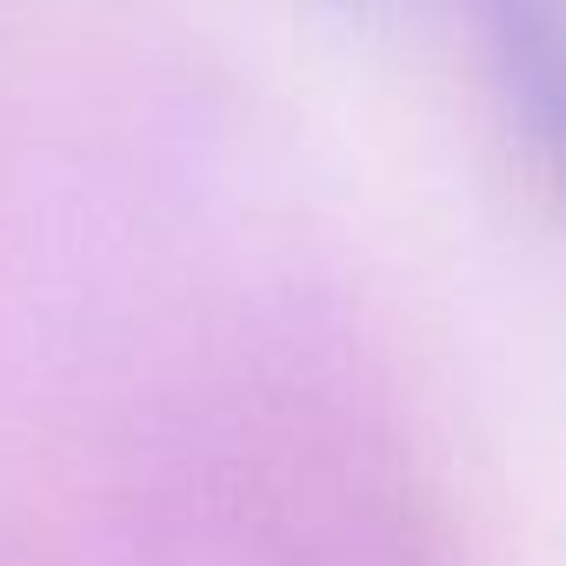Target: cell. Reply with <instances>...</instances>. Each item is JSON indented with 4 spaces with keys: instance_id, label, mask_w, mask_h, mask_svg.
Returning <instances> with one entry per match:
<instances>
[{
    "instance_id": "cell-1",
    "label": "cell",
    "mask_w": 566,
    "mask_h": 566,
    "mask_svg": "<svg viewBox=\"0 0 566 566\" xmlns=\"http://www.w3.org/2000/svg\"><path fill=\"white\" fill-rule=\"evenodd\" d=\"M506 87L566 187V0H480Z\"/></svg>"
}]
</instances>
